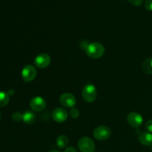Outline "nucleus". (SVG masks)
I'll list each match as a JSON object with an SVG mask.
<instances>
[{"instance_id":"obj_1","label":"nucleus","mask_w":152,"mask_h":152,"mask_svg":"<svg viewBox=\"0 0 152 152\" xmlns=\"http://www.w3.org/2000/svg\"><path fill=\"white\" fill-rule=\"evenodd\" d=\"M86 52V54L91 59H99L103 56L105 53V48L100 43L91 42L87 45Z\"/></svg>"},{"instance_id":"obj_2","label":"nucleus","mask_w":152,"mask_h":152,"mask_svg":"<svg viewBox=\"0 0 152 152\" xmlns=\"http://www.w3.org/2000/svg\"><path fill=\"white\" fill-rule=\"evenodd\" d=\"M82 96L83 99L87 102H93L97 96V91L93 84L86 85L82 91Z\"/></svg>"},{"instance_id":"obj_3","label":"nucleus","mask_w":152,"mask_h":152,"mask_svg":"<svg viewBox=\"0 0 152 152\" xmlns=\"http://www.w3.org/2000/svg\"><path fill=\"white\" fill-rule=\"evenodd\" d=\"M111 129L105 126H102L97 127L94 130L93 135L95 139L97 140H106L107 139L110 137L111 136Z\"/></svg>"},{"instance_id":"obj_4","label":"nucleus","mask_w":152,"mask_h":152,"mask_svg":"<svg viewBox=\"0 0 152 152\" xmlns=\"http://www.w3.org/2000/svg\"><path fill=\"white\" fill-rule=\"evenodd\" d=\"M78 147L81 152H94L95 149V144L91 138L84 137L79 140Z\"/></svg>"},{"instance_id":"obj_5","label":"nucleus","mask_w":152,"mask_h":152,"mask_svg":"<svg viewBox=\"0 0 152 152\" xmlns=\"http://www.w3.org/2000/svg\"><path fill=\"white\" fill-rule=\"evenodd\" d=\"M37 76V70L35 67L31 65H28L23 68L22 71V78L25 83L33 81Z\"/></svg>"},{"instance_id":"obj_6","label":"nucleus","mask_w":152,"mask_h":152,"mask_svg":"<svg viewBox=\"0 0 152 152\" xmlns=\"http://www.w3.org/2000/svg\"><path fill=\"white\" fill-rule=\"evenodd\" d=\"M51 62L50 56L48 53H41L34 59V64L39 68H45L49 66Z\"/></svg>"},{"instance_id":"obj_7","label":"nucleus","mask_w":152,"mask_h":152,"mask_svg":"<svg viewBox=\"0 0 152 152\" xmlns=\"http://www.w3.org/2000/svg\"><path fill=\"white\" fill-rule=\"evenodd\" d=\"M127 120L129 124L135 129L140 127L143 123V118L142 115L135 111H132L128 114Z\"/></svg>"},{"instance_id":"obj_8","label":"nucleus","mask_w":152,"mask_h":152,"mask_svg":"<svg viewBox=\"0 0 152 152\" xmlns=\"http://www.w3.org/2000/svg\"><path fill=\"white\" fill-rule=\"evenodd\" d=\"M59 102L62 104V105L65 106V108H72L77 104V99L72 94L64 93L60 96Z\"/></svg>"},{"instance_id":"obj_9","label":"nucleus","mask_w":152,"mask_h":152,"mask_svg":"<svg viewBox=\"0 0 152 152\" xmlns=\"http://www.w3.org/2000/svg\"><path fill=\"white\" fill-rule=\"evenodd\" d=\"M30 106L33 111L40 112L46 108V102L41 96H36L31 100Z\"/></svg>"},{"instance_id":"obj_10","label":"nucleus","mask_w":152,"mask_h":152,"mask_svg":"<svg viewBox=\"0 0 152 152\" xmlns=\"http://www.w3.org/2000/svg\"><path fill=\"white\" fill-rule=\"evenodd\" d=\"M68 112L62 108H56L52 112V117L56 123H63L68 118Z\"/></svg>"},{"instance_id":"obj_11","label":"nucleus","mask_w":152,"mask_h":152,"mask_svg":"<svg viewBox=\"0 0 152 152\" xmlns=\"http://www.w3.org/2000/svg\"><path fill=\"white\" fill-rule=\"evenodd\" d=\"M140 142L145 146L152 145V134L148 132H143L140 133L138 137Z\"/></svg>"},{"instance_id":"obj_12","label":"nucleus","mask_w":152,"mask_h":152,"mask_svg":"<svg viewBox=\"0 0 152 152\" xmlns=\"http://www.w3.org/2000/svg\"><path fill=\"white\" fill-rule=\"evenodd\" d=\"M35 114L32 111H25L24 114H22V120L26 124H32L35 120Z\"/></svg>"},{"instance_id":"obj_13","label":"nucleus","mask_w":152,"mask_h":152,"mask_svg":"<svg viewBox=\"0 0 152 152\" xmlns=\"http://www.w3.org/2000/svg\"><path fill=\"white\" fill-rule=\"evenodd\" d=\"M68 137L65 136V135H60L57 137L56 141V146L59 148H64L68 145Z\"/></svg>"},{"instance_id":"obj_14","label":"nucleus","mask_w":152,"mask_h":152,"mask_svg":"<svg viewBox=\"0 0 152 152\" xmlns=\"http://www.w3.org/2000/svg\"><path fill=\"white\" fill-rule=\"evenodd\" d=\"M142 70L147 74H152V58L145 59L142 65Z\"/></svg>"},{"instance_id":"obj_15","label":"nucleus","mask_w":152,"mask_h":152,"mask_svg":"<svg viewBox=\"0 0 152 152\" xmlns=\"http://www.w3.org/2000/svg\"><path fill=\"white\" fill-rule=\"evenodd\" d=\"M10 96L9 94L6 92L0 91V108L6 106L9 102Z\"/></svg>"},{"instance_id":"obj_16","label":"nucleus","mask_w":152,"mask_h":152,"mask_svg":"<svg viewBox=\"0 0 152 152\" xmlns=\"http://www.w3.org/2000/svg\"><path fill=\"white\" fill-rule=\"evenodd\" d=\"M70 115H71V118L73 119H77L78 118L79 115H80V112H79V110L77 109V108L74 107L71 109V111H70Z\"/></svg>"},{"instance_id":"obj_17","label":"nucleus","mask_w":152,"mask_h":152,"mask_svg":"<svg viewBox=\"0 0 152 152\" xmlns=\"http://www.w3.org/2000/svg\"><path fill=\"white\" fill-rule=\"evenodd\" d=\"M12 118L15 121H19V120H22V114L19 112L13 113V115H12Z\"/></svg>"},{"instance_id":"obj_18","label":"nucleus","mask_w":152,"mask_h":152,"mask_svg":"<svg viewBox=\"0 0 152 152\" xmlns=\"http://www.w3.org/2000/svg\"><path fill=\"white\" fill-rule=\"evenodd\" d=\"M145 7L146 10L152 11V0H145Z\"/></svg>"},{"instance_id":"obj_19","label":"nucleus","mask_w":152,"mask_h":152,"mask_svg":"<svg viewBox=\"0 0 152 152\" xmlns=\"http://www.w3.org/2000/svg\"><path fill=\"white\" fill-rule=\"evenodd\" d=\"M145 129L150 133H152V120H148V122H146L145 123Z\"/></svg>"},{"instance_id":"obj_20","label":"nucleus","mask_w":152,"mask_h":152,"mask_svg":"<svg viewBox=\"0 0 152 152\" xmlns=\"http://www.w3.org/2000/svg\"><path fill=\"white\" fill-rule=\"evenodd\" d=\"M131 4H132L134 6H140L142 4L143 0H129Z\"/></svg>"},{"instance_id":"obj_21","label":"nucleus","mask_w":152,"mask_h":152,"mask_svg":"<svg viewBox=\"0 0 152 152\" xmlns=\"http://www.w3.org/2000/svg\"><path fill=\"white\" fill-rule=\"evenodd\" d=\"M64 152H77V151L74 147H68V148H66V149L65 150Z\"/></svg>"},{"instance_id":"obj_22","label":"nucleus","mask_w":152,"mask_h":152,"mask_svg":"<svg viewBox=\"0 0 152 152\" xmlns=\"http://www.w3.org/2000/svg\"><path fill=\"white\" fill-rule=\"evenodd\" d=\"M49 152H59V151H56V150H53V151H49Z\"/></svg>"}]
</instances>
